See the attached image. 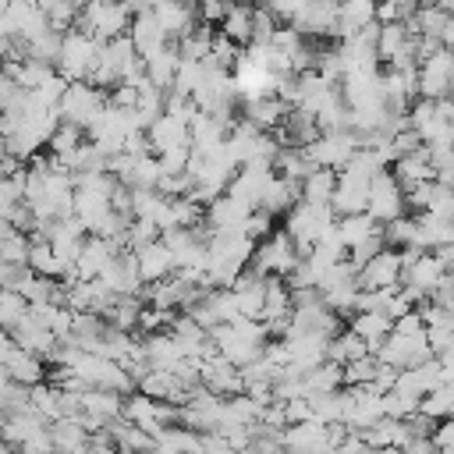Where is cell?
<instances>
[{
    "label": "cell",
    "instance_id": "603a6c76",
    "mask_svg": "<svg viewBox=\"0 0 454 454\" xmlns=\"http://www.w3.org/2000/svg\"><path fill=\"white\" fill-rule=\"evenodd\" d=\"M369 355V348H365V340H358L351 330H340L333 340H326V362H333V365H351V362H358V358H365Z\"/></svg>",
    "mask_w": 454,
    "mask_h": 454
},
{
    "label": "cell",
    "instance_id": "52a82bcc",
    "mask_svg": "<svg viewBox=\"0 0 454 454\" xmlns=\"http://www.w3.org/2000/svg\"><path fill=\"white\" fill-rule=\"evenodd\" d=\"M450 85H454V57L447 50H440L419 64V99L440 103L450 96Z\"/></svg>",
    "mask_w": 454,
    "mask_h": 454
},
{
    "label": "cell",
    "instance_id": "cb8c5ba5",
    "mask_svg": "<svg viewBox=\"0 0 454 454\" xmlns=\"http://www.w3.org/2000/svg\"><path fill=\"white\" fill-rule=\"evenodd\" d=\"M344 383V369L333 365V362H323L316 365L312 372L301 376V387H305V397H316V394H337Z\"/></svg>",
    "mask_w": 454,
    "mask_h": 454
},
{
    "label": "cell",
    "instance_id": "4dcf8cb0",
    "mask_svg": "<svg viewBox=\"0 0 454 454\" xmlns=\"http://www.w3.org/2000/svg\"><path fill=\"white\" fill-rule=\"evenodd\" d=\"M433 447L440 450V454H454V419H443V422H436V429H433Z\"/></svg>",
    "mask_w": 454,
    "mask_h": 454
},
{
    "label": "cell",
    "instance_id": "3957f363",
    "mask_svg": "<svg viewBox=\"0 0 454 454\" xmlns=\"http://www.w3.org/2000/svg\"><path fill=\"white\" fill-rule=\"evenodd\" d=\"M103 43L71 28L64 39H60V53H57V67H60V78L71 85V82H89L92 67H96V57H99Z\"/></svg>",
    "mask_w": 454,
    "mask_h": 454
},
{
    "label": "cell",
    "instance_id": "ba28073f",
    "mask_svg": "<svg viewBox=\"0 0 454 454\" xmlns=\"http://www.w3.org/2000/svg\"><path fill=\"white\" fill-rule=\"evenodd\" d=\"M387 287H401V255L390 248H383L358 270V291H387Z\"/></svg>",
    "mask_w": 454,
    "mask_h": 454
},
{
    "label": "cell",
    "instance_id": "e0dca14e",
    "mask_svg": "<svg viewBox=\"0 0 454 454\" xmlns=\"http://www.w3.org/2000/svg\"><path fill=\"white\" fill-rule=\"evenodd\" d=\"M390 177L401 184V192H411L415 184L433 181V167H429L426 149H415V153H408V156L394 160V163H390Z\"/></svg>",
    "mask_w": 454,
    "mask_h": 454
},
{
    "label": "cell",
    "instance_id": "4fadbf2b",
    "mask_svg": "<svg viewBox=\"0 0 454 454\" xmlns=\"http://www.w3.org/2000/svg\"><path fill=\"white\" fill-rule=\"evenodd\" d=\"M149 145L160 153H170V149H181V145H192V135H188V121L177 117V114H163L149 131H145Z\"/></svg>",
    "mask_w": 454,
    "mask_h": 454
},
{
    "label": "cell",
    "instance_id": "7c38bea8",
    "mask_svg": "<svg viewBox=\"0 0 454 454\" xmlns=\"http://www.w3.org/2000/svg\"><path fill=\"white\" fill-rule=\"evenodd\" d=\"M153 18H156V25H160V32L170 39V43H181L192 28H195V21H199V14H195V7H184V4H156L153 7Z\"/></svg>",
    "mask_w": 454,
    "mask_h": 454
},
{
    "label": "cell",
    "instance_id": "83f0119b",
    "mask_svg": "<svg viewBox=\"0 0 454 454\" xmlns=\"http://www.w3.org/2000/svg\"><path fill=\"white\" fill-rule=\"evenodd\" d=\"M28 316V301L18 291H0V326H18Z\"/></svg>",
    "mask_w": 454,
    "mask_h": 454
},
{
    "label": "cell",
    "instance_id": "5b68a950",
    "mask_svg": "<svg viewBox=\"0 0 454 454\" xmlns=\"http://www.w3.org/2000/svg\"><path fill=\"white\" fill-rule=\"evenodd\" d=\"M355 149H358V138L351 135V131H326V135H319L312 145H305V156L312 160V167H319V170H344V163L355 156Z\"/></svg>",
    "mask_w": 454,
    "mask_h": 454
},
{
    "label": "cell",
    "instance_id": "e575fe53",
    "mask_svg": "<svg viewBox=\"0 0 454 454\" xmlns=\"http://www.w3.org/2000/svg\"><path fill=\"white\" fill-rule=\"evenodd\" d=\"M440 7H443V11L450 14V21H454V4H440Z\"/></svg>",
    "mask_w": 454,
    "mask_h": 454
},
{
    "label": "cell",
    "instance_id": "d4e9b609",
    "mask_svg": "<svg viewBox=\"0 0 454 454\" xmlns=\"http://www.w3.org/2000/svg\"><path fill=\"white\" fill-rule=\"evenodd\" d=\"M333 188H337V174L316 167V170L301 181V202H309V206H330Z\"/></svg>",
    "mask_w": 454,
    "mask_h": 454
},
{
    "label": "cell",
    "instance_id": "d6986e66",
    "mask_svg": "<svg viewBox=\"0 0 454 454\" xmlns=\"http://www.w3.org/2000/svg\"><path fill=\"white\" fill-rule=\"evenodd\" d=\"M177 67H181V53H177V43H167L153 60H145V78H149V85L153 89H160V92H167L170 85H174V74H177Z\"/></svg>",
    "mask_w": 454,
    "mask_h": 454
},
{
    "label": "cell",
    "instance_id": "277c9868",
    "mask_svg": "<svg viewBox=\"0 0 454 454\" xmlns=\"http://www.w3.org/2000/svg\"><path fill=\"white\" fill-rule=\"evenodd\" d=\"M248 266L259 270L262 277H280V280H284V277L298 266V248H294V241H291L284 231H273L266 241L255 245Z\"/></svg>",
    "mask_w": 454,
    "mask_h": 454
},
{
    "label": "cell",
    "instance_id": "44dd1931",
    "mask_svg": "<svg viewBox=\"0 0 454 454\" xmlns=\"http://www.w3.org/2000/svg\"><path fill=\"white\" fill-rule=\"evenodd\" d=\"M0 369H4L14 383H39V380H43V362H39L35 355L21 351L18 344L7 351V358L0 362Z\"/></svg>",
    "mask_w": 454,
    "mask_h": 454
},
{
    "label": "cell",
    "instance_id": "ac0fdd59",
    "mask_svg": "<svg viewBox=\"0 0 454 454\" xmlns=\"http://www.w3.org/2000/svg\"><path fill=\"white\" fill-rule=\"evenodd\" d=\"M390 330H394V323H390L387 316H380V312H355V316H351V333H355L358 340H365L369 355L380 351V344L390 337Z\"/></svg>",
    "mask_w": 454,
    "mask_h": 454
},
{
    "label": "cell",
    "instance_id": "5bb4252c",
    "mask_svg": "<svg viewBox=\"0 0 454 454\" xmlns=\"http://www.w3.org/2000/svg\"><path fill=\"white\" fill-rule=\"evenodd\" d=\"M135 259H138V280L142 284H160V280H167V277H174V255H170V248L163 245V241H153V245H145L142 252H135Z\"/></svg>",
    "mask_w": 454,
    "mask_h": 454
},
{
    "label": "cell",
    "instance_id": "7a4b0ae2",
    "mask_svg": "<svg viewBox=\"0 0 454 454\" xmlns=\"http://www.w3.org/2000/svg\"><path fill=\"white\" fill-rule=\"evenodd\" d=\"M106 106H110L106 92H99V89L89 85V82H71V85L64 89L60 103H57V117H60L64 124H74V128L89 131V128L103 117Z\"/></svg>",
    "mask_w": 454,
    "mask_h": 454
},
{
    "label": "cell",
    "instance_id": "4316f807",
    "mask_svg": "<svg viewBox=\"0 0 454 454\" xmlns=\"http://www.w3.org/2000/svg\"><path fill=\"white\" fill-rule=\"evenodd\" d=\"M380 234H383V245H387L390 252L415 248V220H411V216H397V220L383 223Z\"/></svg>",
    "mask_w": 454,
    "mask_h": 454
},
{
    "label": "cell",
    "instance_id": "2e32d148",
    "mask_svg": "<svg viewBox=\"0 0 454 454\" xmlns=\"http://www.w3.org/2000/svg\"><path fill=\"white\" fill-rule=\"evenodd\" d=\"M369 25H376V4H369V0H348V4H337V25H333V35H340V43L351 39V35H358V32L369 28Z\"/></svg>",
    "mask_w": 454,
    "mask_h": 454
},
{
    "label": "cell",
    "instance_id": "30bf717a",
    "mask_svg": "<svg viewBox=\"0 0 454 454\" xmlns=\"http://www.w3.org/2000/svg\"><path fill=\"white\" fill-rule=\"evenodd\" d=\"M128 39H131V46H135V57L145 64V60H153L170 39L160 32V25H156V18H153V7H145V11H138L135 18H131V25H128Z\"/></svg>",
    "mask_w": 454,
    "mask_h": 454
},
{
    "label": "cell",
    "instance_id": "9c48e42d",
    "mask_svg": "<svg viewBox=\"0 0 454 454\" xmlns=\"http://www.w3.org/2000/svg\"><path fill=\"white\" fill-rule=\"evenodd\" d=\"M333 25H337V4H323V0H312V4H298L294 18H291V28L301 35V39H316V35H333Z\"/></svg>",
    "mask_w": 454,
    "mask_h": 454
},
{
    "label": "cell",
    "instance_id": "f546056e",
    "mask_svg": "<svg viewBox=\"0 0 454 454\" xmlns=\"http://www.w3.org/2000/svg\"><path fill=\"white\" fill-rule=\"evenodd\" d=\"M387 245H383V234H372V238H365L362 245H355V248H348V262H351V270L358 273L372 255H380Z\"/></svg>",
    "mask_w": 454,
    "mask_h": 454
},
{
    "label": "cell",
    "instance_id": "d590c367",
    "mask_svg": "<svg viewBox=\"0 0 454 454\" xmlns=\"http://www.w3.org/2000/svg\"><path fill=\"white\" fill-rule=\"evenodd\" d=\"M450 149H454V145H450Z\"/></svg>",
    "mask_w": 454,
    "mask_h": 454
},
{
    "label": "cell",
    "instance_id": "6da1fadb",
    "mask_svg": "<svg viewBox=\"0 0 454 454\" xmlns=\"http://www.w3.org/2000/svg\"><path fill=\"white\" fill-rule=\"evenodd\" d=\"M333 223H337V216H333L330 206H309V202H298V206L284 216V234L294 241L298 259H305V255H312L316 241H319L326 231H333Z\"/></svg>",
    "mask_w": 454,
    "mask_h": 454
},
{
    "label": "cell",
    "instance_id": "9a60e30c",
    "mask_svg": "<svg viewBox=\"0 0 454 454\" xmlns=\"http://www.w3.org/2000/svg\"><path fill=\"white\" fill-rule=\"evenodd\" d=\"M443 273H447V270L440 266V259H436L433 252H429V255L422 252L411 266H404V270H401V284H404V287H415V291H422V294L429 298V294L443 284Z\"/></svg>",
    "mask_w": 454,
    "mask_h": 454
},
{
    "label": "cell",
    "instance_id": "7402d4cb",
    "mask_svg": "<svg viewBox=\"0 0 454 454\" xmlns=\"http://www.w3.org/2000/svg\"><path fill=\"white\" fill-rule=\"evenodd\" d=\"M333 231H337V238L344 241V248H355V245H362L365 238L380 234V223H376L369 213H355V216H340V220L333 223Z\"/></svg>",
    "mask_w": 454,
    "mask_h": 454
},
{
    "label": "cell",
    "instance_id": "484cf974",
    "mask_svg": "<svg viewBox=\"0 0 454 454\" xmlns=\"http://www.w3.org/2000/svg\"><path fill=\"white\" fill-rule=\"evenodd\" d=\"M220 35H227L234 46H248L252 43V7H227V18L216 28Z\"/></svg>",
    "mask_w": 454,
    "mask_h": 454
},
{
    "label": "cell",
    "instance_id": "1f68e13d",
    "mask_svg": "<svg viewBox=\"0 0 454 454\" xmlns=\"http://www.w3.org/2000/svg\"><path fill=\"white\" fill-rule=\"evenodd\" d=\"M199 454H238V450L220 433H199Z\"/></svg>",
    "mask_w": 454,
    "mask_h": 454
},
{
    "label": "cell",
    "instance_id": "ffe728a7",
    "mask_svg": "<svg viewBox=\"0 0 454 454\" xmlns=\"http://www.w3.org/2000/svg\"><path fill=\"white\" fill-rule=\"evenodd\" d=\"M447 25H450V14L440 7V4H429V7H419L415 11V18L404 25L408 28V35H426V39H443V32H447Z\"/></svg>",
    "mask_w": 454,
    "mask_h": 454
},
{
    "label": "cell",
    "instance_id": "8fae6325",
    "mask_svg": "<svg viewBox=\"0 0 454 454\" xmlns=\"http://www.w3.org/2000/svg\"><path fill=\"white\" fill-rule=\"evenodd\" d=\"M365 202H369V181L365 177H355V174H337V188H333V199H330V209L333 216H355V213H365Z\"/></svg>",
    "mask_w": 454,
    "mask_h": 454
},
{
    "label": "cell",
    "instance_id": "836d02e7",
    "mask_svg": "<svg viewBox=\"0 0 454 454\" xmlns=\"http://www.w3.org/2000/svg\"><path fill=\"white\" fill-rule=\"evenodd\" d=\"M436 362H440V369H443V380H454V340L447 344L443 355H436Z\"/></svg>",
    "mask_w": 454,
    "mask_h": 454
},
{
    "label": "cell",
    "instance_id": "d6a6232c",
    "mask_svg": "<svg viewBox=\"0 0 454 454\" xmlns=\"http://www.w3.org/2000/svg\"><path fill=\"white\" fill-rule=\"evenodd\" d=\"M394 333H401V337H419V333H426L422 316H419V312H404L401 319H394Z\"/></svg>",
    "mask_w": 454,
    "mask_h": 454
},
{
    "label": "cell",
    "instance_id": "8992f818",
    "mask_svg": "<svg viewBox=\"0 0 454 454\" xmlns=\"http://www.w3.org/2000/svg\"><path fill=\"white\" fill-rule=\"evenodd\" d=\"M365 213H369L380 227L390 223V220H397V216H404V192H401V184L390 177V170H383V174H376V177L369 181Z\"/></svg>",
    "mask_w": 454,
    "mask_h": 454
},
{
    "label": "cell",
    "instance_id": "f1b7e54d",
    "mask_svg": "<svg viewBox=\"0 0 454 454\" xmlns=\"http://www.w3.org/2000/svg\"><path fill=\"white\" fill-rule=\"evenodd\" d=\"M376 369H380L376 355H365V358H358V362L344 365V387H369V383H372V376H376Z\"/></svg>",
    "mask_w": 454,
    "mask_h": 454
}]
</instances>
